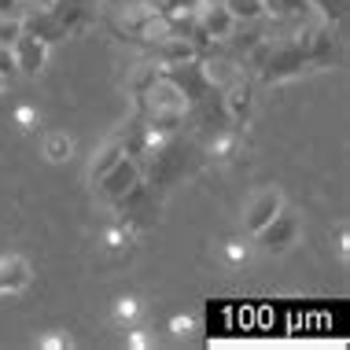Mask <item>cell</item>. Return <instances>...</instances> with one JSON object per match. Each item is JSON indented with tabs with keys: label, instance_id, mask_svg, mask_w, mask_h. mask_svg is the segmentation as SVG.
<instances>
[{
	"label": "cell",
	"instance_id": "1",
	"mask_svg": "<svg viewBox=\"0 0 350 350\" xmlns=\"http://www.w3.org/2000/svg\"><path fill=\"white\" fill-rule=\"evenodd\" d=\"M118 30H122V37H129V41H140V44H148V49H155L159 41L170 37V23L151 0H133V4L122 8Z\"/></svg>",
	"mask_w": 350,
	"mask_h": 350
},
{
	"label": "cell",
	"instance_id": "2",
	"mask_svg": "<svg viewBox=\"0 0 350 350\" xmlns=\"http://www.w3.org/2000/svg\"><path fill=\"white\" fill-rule=\"evenodd\" d=\"M254 70H258V78L266 85H280V81L299 78L302 70H310V63L295 41H269L266 37V49H262V59L254 63Z\"/></svg>",
	"mask_w": 350,
	"mask_h": 350
},
{
	"label": "cell",
	"instance_id": "3",
	"mask_svg": "<svg viewBox=\"0 0 350 350\" xmlns=\"http://www.w3.org/2000/svg\"><path fill=\"white\" fill-rule=\"evenodd\" d=\"M254 240L262 243V251H266V254H288V251L302 240V221H299V214H291L288 206H280V211L273 214V221L262 225V229L254 232Z\"/></svg>",
	"mask_w": 350,
	"mask_h": 350
},
{
	"label": "cell",
	"instance_id": "4",
	"mask_svg": "<svg viewBox=\"0 0 350 350\" xmlns=\"http://www.w3.org/2000/svg\"><path fill=\"white\" fill-rule=\"evenodd\" d=\"M140 181H144V170H140V163H137L133 155H122L118 163L111 166L92 188H100V196H103V200H107L111 206H115L122 196H126L133 185H140Z\"/></svg>",
	"mask_w": 350,
	"mask_h": 350
},
{
	"label": "cell",
	"instance_id": "5",
	"mask_svg": "<svg viewBox=\"0 0 350 350\" xmlns=\"http://www.w3.org/2000/svg\"><path fill=\"white\" fill-rule=\"evenodd\" d=\"M217 96H221L225 118H229L232 126H247L251 111H254V89H251V81L243 78V74H236L232 81H225L221 89H217Z\"/></svg>",
	"mask_w": 350,
	"mask_h": 350
},
{
	"label": "cell",
	"instance_id": "6",
	"mask_svg": "<svg viewBox=\"0 0 350 350\" xmlns=\"http://www.w3.org/2000/svg\"><path fill=\"white\" fill-rule=\"evenodd\" d=\"M12 52H15V74H23V78H37V74L44 70V63H49L52 44L41 41V37L30 33V30H23V33H18V41L12 44Z\"/></svg>",
	"mask_w": 350,
	"mask_h": 350
},
{
	"label": "cell",
	"instance_id": "7",
	"mask_svg": "<svg viewBox=\"0 0 350 350\" xmlns=\"http://www.w3.org/2000/svg\"><path fill=\"white\" fill-rule=\"evenodd\" d=\"M196 23H200V30L211 37L214 44H225L236 33V26H240L221 0H200V8H196Z\"/></svg>",
	"mask_w": 350,
	"mask_h": 350
},
{
	"label": "cell",
	"instance_id": "8",
	"mask_svg": "<svg viewBox=\"0 0 350 350\" xmlns=\"http://www.w3.org/2000/svg\"><path fill=\"white\" fill-rule=\"evenodd\" d=\"M280 206H284V192H280V188H258V192L247 200V206H243V229L254 236L262 225L273 221V214H277Z\"/></svg>",
	"mask_w": 350,
	"mask_h": 350
},
{
	"label": "cell",
	"instance_id": "9",
	"mask_svg": "<svg viewBox=\"0 0 350 350\" xmlns=\"http://www.w3.org/2000/svg\"><path fill=\"white\" fill-rule=\"evenodd\" d=\"M33 284V266L23 254H0V299L23 295Z\"/></svg>",
	"mask_w": 350,
	"mask_h": 350
},
{
	"label": "cell",
	"instance_id": "10",
	"mask_svg": "<svg viewBox=\"0 0 350 350\" xmlns=\"http://www.w3.org/2000/svg\"><path fill=\"white\" fill-rule=\"evenodd\" d=\"M23 30L37 33L41 41H49V44H59V41H67V37H70L55 8H41V12H23Z\"/></svg>",
	"mask_w": 350,
	"mask_h": 350
},
{
	"label": "cell",
	"instance_id": "11",
	"mask_svg": "<svg viewBox=\"0 0 350 350\" xmlns=\"http://www.w3.org/2000/svg\"><path fill=\"white\" fill-rule=\"evenodd\" d=\"M122 155H126V144H122V137H111L107 144H103V148L96 151V155H92V163H89V185H96L100 177L118 163Z\"/></svg>",
	"mask_w": 350,
	"mask_h": 350
},
{
	"label": "cell",
	"instance_id": "12",
	"mask_svg": "<svg viewBox=\"0 0 350 350\" xmlns=\"http://www.w3.org/2000/svg\"><path fill=\"white\" fill-rule=\"evenodd\" d=\"M236 23H258L266 15V0H221Z\"/></svg>",
	"mask_w": 350,
	"mask_h": 350
},
{
	"label": "cell",
	"instance_id": "13",
	"mask_svg": "<svg viewBox=\"0 0 350 350\" xmlns=\"http://www.w3.org/2000/svg\"><path fill=\"white\" fill-rule=\"evenodd\" d=\"M70 155H74V140L67 133H49L44 137V159L49 163H70Z\"/></svg>",
	"mask_w": 350,
	"mask_h": 350
},
{
	"label": "cell",
	"instance_id": "14",
	"mask_svg": "<svg viewBox=\"0 0 350 350\" xmlns=\"http://www.w3.org/2000/svg\"><path fill=\"white\" fill-rule=\"evenodd\" d=\"M306 8H314L317 18L328 26H343L347 18V0H306Z\"/></svg>",
	"mask_w": 350,
	"mask_h": 350
},
{
	"label": "cell",
	"instance_id": "15",
	"mask_svg": "<svg viewBox=\"0 0 350 350\" xmlns=\"http://www.w3.org/2000/svg\"><path fill=\"white\" fill-rule=\"evenodd\" d=\"M18 33H23V15H0V44L4 49H12Z\"/></svg>",
	"mask_w": 350,
	"mask_h": 350
},
{
	"label": "cell",
	"instance_id": "16",
	"mask_svg": "<svg viewBox=\"0 0 350 350\" xmlns=\"http://www.w3.org/2000/svg\"><path fill=\"white\" fill-rule=\"evenodd\" d=\"M12 118H15V126L23 129V133H33V129L41 126V115H37V107H30V103H18Z\"/></svg>",
	"mask_w": 350,
	"mask_h": 350
},
{
	"label": "cell",
	"instance_id": "17",
	"mask_svg": "<svg viewBox=\"0 0 350 350\" xmlns=\"http://www.w3.org/2000/svg\"><path fill=\"white\" fill-rule=\"evenodd\" d=\"M137 314H140V302H137L133 295H122V299H115V321H118V325L133 321Z\"/></svg>",
	"mask_w": 350,
	"mask_h": 350
},
{
	"label": "cell",
	"instance_id": "18",
	"mask_svg": "<svg viewBox=\"0 0 350 350\" xmlns=\"http://www.w3.org/2000/svg\"><path fill=\"white\" fill-rule=\"evenodd\" d=\"M37 347H41V350H70L74 339H70L67 332H59V328H55V332H44L41 339H37Z\"/></svg>",
	"mask_w": 350,
	"mask_h": 350
},
{
	"label": "cell",
	"instance_id": "19",
	"mask_svg": "<svg viewBox=\"0 0 350 350\" xmlns=\"http://www.w3.org/2000/svg\"><path fill=\"white\" fill-rule=\"evenodd\" d=\"M225 262H229V266H243V262H247V243H243V240H229V243H225Z\"/></svg>",
	"mask_w": 350,
	"mask_h": 350
},
{
	"label": "cell",
	"instance_id": "20",
	"mask_svg": "<svg viewBox=\"0 0 350 350\" xmlns=\"http://www.w3.org/2000/svg\"><path fill=\"white\" fill-rule=\"evenodd\" d=\"M126 347L129 350H148V347H155V339L144 336L140 328H133V332H126Z\"/></svg>",
	"mask_w": 350,
	"mask_h": 350
},
{
	"label": "cell",
	"instance_id": "21",
	"mask_svg": "<svg viewBox=\"0 0 350 350\" xmlns=\"http://www.w3.org/2000/svg\"><path fill=\"white\" fill-rule=\"evenodd\" d=\"M0 74L15 78V52H12V49H4V44H0Z\"/></svg>",
	"mask_w": 350,
	"mask_h": 350
},
{
	"label": "cell",
	"instance_id": "22",
	"mask_svg": "<svg viewBox=\"0 0 350 350\" xmlns=\"http://www.w3.org/2000/svg\"><path fill=\"white\" fill-rule=\"evenodd\" d=\"M336 247H339V254H343V258H350V229H347V221L336 229Z\"/></svg>",
	"mask_w": 350,
	"mask_h": 350
},
{
	"label": "cell",
	"instance_id": "23",
	"mask_svg": "<svg viewBox=\"0 0 350 350\" xmlns=\"http://www.w3.org/2000/svg\"><path fill=\"white\" fill-rule=\"evenodd\" d=\"M170 332H174V336H188V332H192V317H181V314L170 317Z\"/></svg>",
	"mask_w": 350,
	"mask_h": 350
},
{
	"label": "cell",
	"instance_id": "24",
	"mask_svg": "<svg viewBox=\"0 0 350 350\" xmlns=\"http://www.w3.org/2000/svg\"><path fill=\"white\" fill-rule=\"evenodd\" d=\"M18 0H0V15H18Z\"/></svg>",
	"mask_w": 350,
	"mask_h": 350
},
{
	"label": "cell",
	"instance_id": "25",
	"mask_svg": "<svg viewBox=\"0 0 350 350\" xmlns=\"http://www.w3.org/2000/svg\"><path fill=\"white\" fill-rule=\"evenodd\" d=\"M8 85H12V78H8V74H0V92H8Z\"/></svg>",
	"mask_w": 350,
	"mask_h": 350
}]
</instances>
